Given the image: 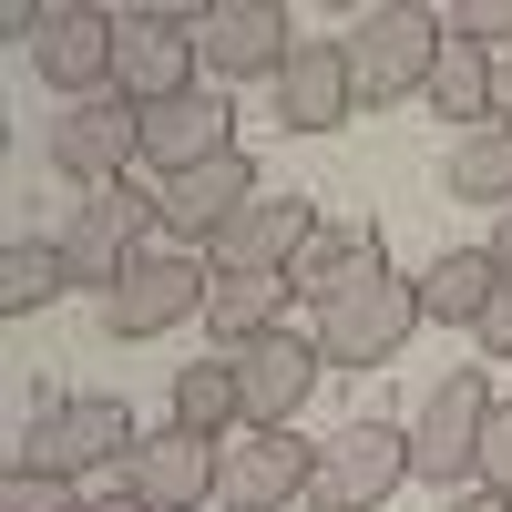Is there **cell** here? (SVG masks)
Here are the masks:
<instances>
[{"label":"cell","instance_id":"obj_5","mask_svg":"<svg viewBox=\"0 0 512 512\" xmlns=\"http://www.w3.org/2000/svg\"><path fill=\"white\" fill-rule=\"evenodd\" d=\"M11 31L31 41V72L52 82L62 103L113 93V52H123V11H93V0H52V11H11Z\"/></svg>","mask_w":512,"mask_h":512},{"label":"cell","instance_id":"obj_20","mask_svg":"<svg viewBox=\"0 0 512 512\" xmlns=\"http://www.w3.org/2000/svg\"><path fill=\"white\" fill-rule=\"evenodd\" d=\"M287 277H216V297H205V338L236 359V349H256V338H277L287 328Z\"/></svg>","mask_w":512,"mask_h":512},{"label":"cell","instance_id":"obj_14","mask_svg":"<svg viewBox=\"0 0 512 512\" xmlns=\"http://www.w3.org/2000/svg\"><path fill=\"white\" fill-rule=\"evenodd\" d=\"M154 195H164V246L205 256V246H216L267 185H256V164H246V144H236V154H216V164H195V175H164Z\"/></svg>","mask_w":512,"mask_h":512},{"label":"cell","instance_id":"obj_7","mask_svg":"<svg viewBox=\"0 0 512 512\" xmlns=\"http://www.w3.org/2000/svg\"><path fill=\"white\" fill-rule=\"evenodd\" d=\"M410 482V420H338L318 441V472H308V502L318 512H379Z\"/></svg>","mask_w":512,"mask_h":512},{"label":"cell","instance_id":"obj_2","mask_svg":"<svg viewBox=\"0 0 512 512\" xmlns=\"http://www.w3.org/2000/svg\"><path fill=\"white\" fill-rule=\"evenodd\" d=\"M338 41H349L359 103L390 113V103H410V93H431V72H441V52H451V21L420 11V0H379V11H359Z\"/></svg>","mask_w":512,"mask_h":512},{"label":"cell","instance_id":"obj_4","mask_svg":"<svg viewBox=\"0 0 512 512\" xmlns=\"http://www.w3.org/2000/svg\"><path fill=\"white\" fill-rule=\"evenodd\" d=\"M154 236H164V195L123 175V185H103V195H82L72 226H62L52 246H62V277H72V287H103V297H113V287L154 256Z\"/></svg>","mask_w":512,"mask_h":512},{"label":"cell","instance_id":"obj_29","mask_svg":"<svg viewBox=\"0 0 512 512\" xmlns=\"http://www.w3.org/2000/svg\"><path fill=\"white\" fill-rule=\"evenodd\" d=\"M472 338H482V359H492V369H512V267H502V287H492V308H482Z\"/></svg>","mask_w":512,"mask_h":512},{"label":"cell","instance_id":"obj_26","mask_svg":"<svg viewBox=\"0 0 512 512\" xmlns=\"http://www.w3.org/2000/svg\"><path fill=\"white\" fill-rule=\"evenodd\" d=\"M0 512H82V492H72V482H52V472H21V461H11V472H0Z\"/></svg>","mask_w":512,"mask_h":512},{"label":"cell","instance_id":"obj_9","mask_svg":"<svg viewBox=\"0 0 512 512\" xmlns=\"http://www.w3.org/2000/svg\"><path fill=\"white\" fill-rule=\"evenodd\" d=\"M297 31L287 21V0H205L195 11V52H205V82H277L287 72V52H297Z\"/></svg>","mask_w":512,"mask_h":512},{"label":"cell","instance_id":"obj_23","mask_svg":"<svg viewBox=\"0 0 512 512\" xmlns=\"http://www.w3.org/2000/svg\"><path fill=\"white\" fill-rule=\"evenodd\" d=\"M441 185L461 205H492V216H512V123H482V134H451V164Z\"/></svg>","mask_w":512,"mask_h":512},{"label":"cell","instance_id":"obj_32","mask_svg":"<svg viewBox=\"0 0 512 512\" xmlns=\"http://www.w3.org/2000/svg\"><path fill=\"white\" fill-rule=\"evenodd\" d=\"M82 512H144V502H134V492L113 482V492H82Z\"/></svg>","mask_w":512,"mask_h":512},{"label":"cell","instance_id":"obj_19","mask_svg":"<svg viewBox=\"0 0 512 512\" xmlns=\"http://www.w3.org/2000/svg\"><path fill=\"white\" fill-rule=\"evenodd\" d=\"M492 287H502V256L492 246H441L431 267H420V318H431V328H482Z\"/></svg>","mask_w":512,"mask_h":512},{"label":"cell","instance_id":"obj_16","mask_svg":"<svg viewBox=\"0 0 512 512\" xmlns=\"http://www.w3.org/2000/svg\"><path fill=\"white\" fill-rule=\"evenodd\" d=\"M216 461L226 441H195V431H144V451L123 461V492H134L144 512H216Z\"/></svg>","mask_w":512,"mask_h":512},{"label":"cell","instance_id":"obj_21","mask_svg":"<svg viewBox=\"0 0 512 512\" xmlns=\"http://www.w3.org/2000/svg\"><path fill=\"white\" fill-rule=\"evenodd\" d=\"M379 256H390V246H379V226H318V246L287 267V287L308 297V308H328V297L349 287V277H369Z\"/></svg>","mask_w":512,"mask_h":512},{"label":"cell","instance_id":"obj_17","mask_svg":"<svg viewBox=\"0 0 512 512\" xmlns=\"http://www.w3.org/2000/svg\"><path fill=\"white\" fill-rule=\"evenodd\" d=\"M277 93V123L287 134H338V123H359V82H349V41H297L287 72L267 82Z\"/></svg>","mask_w":512,"mask_h":512},{"label":"cell","instance_id":"obj_18","mask_svg":"<svg viewBox=\"0 0 512 512\" xmlns=\"http://www.w3.org/2000/svg\"><path fill=\"white\" fill-rule=\"evenodd\" d=\"M216 154H236V103L226 93H175V103H154L144 113V164H154V185L164 175H195V164H216Z\"/></svg>","mask_w":512,"mask_h":512},{"label":"cell","instance_id":"obj_15","mask_svg":"<svg viewBox=\"0 0 512 512\" xmlns=\"http://www.w3.org/2000/svg\"><path fill=\"white\" fill-rule=\"evenodd\" d=\"M318 379H328V349L318 338H256V349H236V390H246V431H297V410L318 400Z\"/></svg>","mask_w":512,"mask_h":512},{"label":"cell","instance_id":"obj_25","mask_svg":"<svg viewBox=\"0 0 512 512\" xmlns=\"http://www.w3.org/2000/svg\"><path fill=\"white\" fill-rule=\"evenodd\" d=\"M62 246H41V236H11V256H0V318H41L62 297Z\"/></svg>","mask_w":512,"mask_h":512},{"label":"cell","instance_id":"obj_3","mask_svg":"<svg viewBox=\"0 0 512 512\" xmlns=\"http://www.w3.org/2000/svg\"><path fill=\"white\" fill-rule=\"evenodd\" d=\"M420 328H431V318H420V277H400L390 256H379L369 277H349V287L318 308V328H308V338L328 349V369H390Z\"/></svg>","mask_w":512,"mask_h":512},{"label":"cell","instance_id":"obj_24","mask_svg":"<svg viewBox=\"0 0 512 512\" xmlns=\"http://www.w3.org/2000/svg\"><path fill=\"white\" fill-rule=\"evenodd\" d=\"M492 62H502V52L451 41L441 72H431V93H420V103H431V123H451V134H482V123H492Z\"/></svg>","mask_w":512,"mask_h":512},{"label":"cell","instance_id":"obj_33","mask_svg":"<svg viewBox=\"0 0 512 512\" xmlns=\"http://www.w3.org/2000/svg\"><path fill=\"white\" fill-rule=\"evenodd\" d=\"M492 256H502V267H512V216H492Z\"/></svg>","mask_w":512,"mask_h":512},{"label":"cell","instance_id":"obj_10","mask_svg":"<svg viewBox=\"0 0 512 512\" xmlns=\"http://www.w3.org/2000/svg\"><path fill=\"white\" fill-rule=\"evenodd\" d=\"M205 297H216V267L185 256V246H154L144 267L103 297V328L123 338V349H134V338H175L185 318H205Z\"/></svg>","mask_w":512,"mask_h":512},{"label":"cell","instance_id":"obj_8","mask_svg":"<svg viewBox=\"0 0 512 512\" xmlns=\"http://www.w3.org/2000/svg\"><path fill=\"white\" fill-rule=\"evenodd\" d=\"M41 154H52V175H62V185L103 195V185H123V175L144 164V113L123 103V93L62 103V113H52V134H41Z\"/></svg>","mask_w":512,"mask_h":512},{"label":"cell","instance_id":"obj_11","mask_svg":"<svg viewBox=\"0 0 512 512\" xmlns=\"http://www.w3.org/2000/svg\"><path fill=\"white\" fill-rule=\"evenodd\" d=\"M195 72H205V52H195V11H123L113 93L134 103V113H154V103L195 93Z\"/></svg>","mask_w":512,"mask_h":512},{"label":"cell","instance_id":"obj_6","mask_svg":"<svg viewBox=\"0 0 512 512\" xmlns=\"http://www.w3.org/2000/svg\"><path fill=\"white\" fill-rule=\"evenodd\" d=\"M492 369H451V379H431L420 390V410H410V482H441V492H461L472 482V461H482V431H492Z\"/></svg>","mask_w":512,"mask_h":512},{"label":"cell","instance_id":"obj_28","mask_svg":"<svg viewBox=\"0 0 512 512\" xmlns=\"http://www.w3.org/2000/svg\"><path fill=\"white\" fill-rule=\"evenodd\" d=\"M472 482H482V492H512V400L492 410V431H482V461H472Z\"/></svg>","mask_w":512,"mask_h":512},{"label":"cell","instance_id":"obj_1","mask_svg":"<svg viewBox=\"0 0 512 512\" xmlns=\"http://www.w3.org/2000/svg\"><path fill=\"white\" fill-rule=\"evenodd\" d=\"M144 451V420L134 400L113 390H52L31 420H21V472H52V482H82V472H123V461Z\"/></svg>","mask_w":512,"mask_h":512},{"label":"cell","instance_id":"obj_12","mask_svg":"<svg viewBox=\"0 0 512 512\" xmlns=\"http://www.w3.org/2000/svg\"><path fill=\"white\" fill-rule=\"evenodd\" d=\"M308 472H318V441L236 431L226 461H216V512H287V502H308Z\"/></svg>","mask_w":512,"mask_h":512},{"label":"cell","instance_id":"obj_31","mask_svg":"<svg viewBox=\"0 0 512 512\" xmlns=\"http://www.w3.org/2000/svg\"><path fill=\"white\" fill-rule=\"evenodd\" d=\"M492 123H512V52L492 62Z\"/></svg>","mask_w":512,"mask_h":512},{"label":"cell","instance_id":"obj_30","mask_svg":"<svg viewBox=\"0 0 512 512\" xmlns=\"http://www.w3.org/2000/svg\"><path fill=\"white\" fill-rule=\"evenodd\" d=\"M441 512H512V492H482V482H461V492H441Z\"/></svg>","mask_w":512,"mask_h":512},{"label":"cell","instance_id":"obj_22","mask_svg":"<svg viewBox=\"0 0 512 512\" xmlns=\"http://www.w3.org/2000/svg\"><path fill=\"white\" fill-rule=\"evenodd\" d=\"M175 431H195V441H236V431H246L236 359H195V369H175Z\"/></svg>","mask_w":512,"mask_h":512},{"label":"cell","instance_id":"obj_13","mask_svg":"<svg viewBox=\"0 0 512 512\" xmlns=\"http://www.w3.org/2000/svg\"><path fill=\"white\" fill-rule=\"evenodd\" d=\"M318 195H256L246 205V216L216 236V246H205V267H216V277H287L297 267V256H308L318 246Z\"/></svg>","mask_w":512,"mask_h":512},{"label":"cell","instance_id":"obj_27","mask_svg":"<svg viewBox=\"0 0 512 512\" xmlns=\"http://www.w3.org/2000/svg\"><path fill=\"white\" fill-rule=\"evenodd\" d=\"M451 41H472V52L512 41V0H461V11H451Z\"/></svg>","mask_w":512,"mask_h":512}]
</instances>
